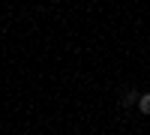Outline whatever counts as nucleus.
Instances as JSON below:
<instances>
[{
  "label": "nucleus",
  "mask_w": 150,
  "mask_h": 135,
  "mask_svg": "<svg viewBox=\"0 0 150 135\" xmlns=\"http://www.w3.org/2000/svg\"><path fill=\"white\" fill-rule=\"evenodd\" d=\"M138 108L144 114H150V93H141V99H138Z\"/></svg>",
  "instance_id": "nucleus-1"
},
{
  "label": "nucleus",
  "mask_w": 150,
  "mask_h": 135,
  "mask_svg": "<svg viewBox=\"0 0 150 135\" xmlns=\"http://www.w3.org/2000/svg\"><path fill=\"white\" fill-rule=\"evenodd\" d=\"M138 99H141V93H126V96H123V105L129 108L132 102H138Z\"/></svg>",
  "instance_id": "nucleus-2"
}]
</instances>
